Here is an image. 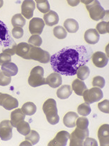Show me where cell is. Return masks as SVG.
Masks as SVG:
<instances>
[{
  "label": "cell",
  "mask_w": 109,
  "mask_h": 146,
  "mask_svg": "<svg viewBox=\"0 0 109 146\" xmlns=\"http://www.w3.org/2000/svg\"><path fill=\"white\" fill-rule=\"evenodd\" d=\"M92 50L87 46H73L62 48L51 56L50 63L54 72L66 76L76 74L80 65H86L92 57Z\"/></svg>",
  "instance_id": "obj_1"
},
{
  "label": "cell",
  "mask_w": 109,
  "mask_h": 146,
  "mask_svg": "<svg viewBox=\"0 0 109 146\" xmlns=\"http://www.w3.org/2000/svg\"><path fill=\"white\" fill-rule=\"evenodd\" d=\"M44 113L46 115L47 120L51 125H55L59 121V116L58 115L56 102L53 98L47 99L44 103L42 106Z\"/></svg>",
  "instance_id": "obj_2"
},
{
  "label": "cell",
  "mask_w": 109,
  "mask_h": 146,
  "mask_svg": "<svg viewBox=\"0 0 109 146\" xmlns=\"http://www.w3.org/2000/svg\"><path fill=\"white\" fill-rule=\"evenodd\" d=\"M51 56L49 52L44 51L40 47L34 46L30 44V49L25 59L27 60H34L41 63H47L50 61Z\"/></svg>",
  "instance_id": "obj_3"
},
{
  "label": "cell",
  "mask_w": 109,
  "mask_h": 146,
  "mask_svg": "<svg viewBox=\"0 0 109 146\" xmlns=\"http://www.w3.org/2000/svg\"><path fill=\"white\" fill-rule=\"evenodd\" d=\"M86 9L88 11L90 18L95 21L104 19L106 15L108 14V11L104 10L99 1L97 0L92 1L90 4H87Z\"/></svg>",
  "instance_id": "obj_4"
},
{
  "label": "cell",
  "mask_w": 109,
  "mask_h": 146,
  "mask_svg": "<svg viewBox=\"0 0 109 146\" xmlns=\"http://www.w3.org/2000/svg\"><path fill=\"white\" fill-rule=\"evenodd\" d=\"M30 86L37 87L46 84V80L44 78V69L41 66H36L30 71L28 80Z\"/></svg>",
  "instance_id": "obj_5"
},
{
  "label": "cell",
  "mask_w": 109,
  "mask_h": 146,
  "mask_svg": "<svg viewBox=\"0 0 109 146\" xmlns=\"http://www.w3.org/2000/svg\"><path fill=\"white\" fill-rule=\"evenodd\" d=\"M89 136V129H81L76 127V129L70 134V146L83 145L84 140Z\"/></svg>",
  "instance_id": "obj_6"
},
{
  "label": "cell",
  "mask_w": 109,
  "mask_h": 146,
  "mask_svg": "<svg viewBox=\"0 0 109 146\" xmlns=\"http://www.w3.org/2000/svg\"><path fill=\"white\" fill-rule=\"evenodd\" d=\"M84 102L87 104H92L95 102L99 101L104 96L103 91L97 87H93L90 89H87L82 95Z\"/></svg>",
  "instance_id": "obj_7"
},
{
  "label": "cell",
  "mask_w": 109,
  "mask_h": 146,
  "mask_svg": "<svg viewBox=\"0 0 109 146\" xmlns=\"http://www.w3.org/2000/svg\"><path fill=\"white\" fill-rule=\"evenodd\" d=\"M0 45L4 48H9L13 45H16V42L11 39L9 31L6 24L0 21Z\"/></svg>",
  "instance_id": "obj_8"
},
{
  "label": "cell",
  "mask_w": 109,
  "mask_h": 146,
  "mask_svg": "<svg viewBox=\"0 0 109 146\" xmlns=\"http://www.w3.org/2000/svg\"><path fill=\"white\" fill-rule=\"evenodd\" d=\"M0 106L4 109L11 110L19 106V101L16 98L7 94H1L0 95Z\"/></svg>",
  "instance_id": "obj_9"
},
{
  "label": "cell",
  "mask_w": 109,
  "mask_h": 146,
  "mask_svg": "<svg viewBox=\"0 0 109 146\" xmlns=\"http://www.w3.org/2000/svg\"><path fill=\"white\" fill-rule=\"evenodd\" d=\"M12 126L9 120H4L0 123V138L4 141H9L12 138Z\"/></svg>",
  "instance_id": "obj_10"
},
{
  "label": "cell",
  "mask_w": 109,
  "mask_h": 146,
  "mask_svg": "<svg viewBox=\"0 0 109 146\" xmlns=\"http://www.w3.org/2000/svg\"><path fill=\"white\" fill-rule=\"evenodd\" d=\"M45 22L42 18H33L30 20L29 23V31L33 35L42 34L43 29L45 27Z\"/></svg>",
  "instance_id": "obj_11"
},
{
  "label": "cell",
  "mask_w": 109,
  "mask_h": 146,
  "mask_svg": "<svg viewBox=\"0 0 109 146\" xmlns=\"http://www.w3.org/2000/svg\"><path fill=\"white\" fill-rule=\"evenodd\" d=\"M36 4L33 0H25L21 5V15L26 19L33 17V12L35 9Z\"/></svg>",
  "instance_id": "obj_12"
},
{
  "label": "cell",
  "mask_w": 109,
  "mask_h": 146,
  "mask_svg": "<svg viewBox=\"0 0 109 146\" xmlns=\"http://www.w3.org/2000/svg\"><path fill=\"white\" fill-rule=\"evenodd\" d=\"M70 138V133L66 131H60L58 132L56 136L53 140L48 143L49 146L58 145V146H65L67 144L68 141Z\"/></svg>",
  "instance_id": "obj_13"
},
{
  "label": "cell",
  "mask_w": 109,
  "mask_h": 146,
  "mask_svg": "<svg viewBox=\"0 0 109 146\" xmlns=\"http://www.w3.org/2000/svg\"><path fill=\"white\" fill-rule=\"evenodd\" d=\"M91 58L94 65L99 68H104L108 63V58L101 51H96L92 55Z\"/></svg>",
  "instance_id": "obj_14"
},
{
  "label": "cell",
  "mask_w": 109,
  "mask_h": 146,
  "mask_svg": "<svg viewBox=\"0 0 109 146\" xmlns=\"http://www.w3.org/2000/svg\"><path fill=\"white\" fill-rule=\"evenodd\" d=\"M98 138L99 140L100 145L106 146L109 144V125L103 124L98 130Z\"/></svg>",
  "instance_id": "obj_15"
},
{
  "label": "cell",
  "mask_w": 109,
  "mask_h": 146,
  "mask_svg": "<svg viewBox=\"0 0 109 146\" xmlns=\"http://www.w3.org/2000/svg\"><path fill=\"white\" fill-rule=\"evenodd\" d=\"M46 84H48L54 89L58 87L62 84L61 75L56 72L51 73L46 78Z\"/></svg>",
  "instance_id": "obj_16"
},
{
  "label": "cell",
  "mask_w": 109,
  "mask_h": 146,
  "mask_svg": "<svg viewBox=\"0 0 109 146\" xmlns=\"http://www.w3.org/2000/svg\"><path fill=\"white\" fill-rule=\"evenodd\" d=\"M84 38L89 44H96L99 41L100 35L96 29H89L84 33Z\"/></svg>",
  "instance_id": "obj_17"
},
{
  "label": "cell",
  "mask_w": 109,
  "mask_h": 146,
  "mask_svg": "<svg viewBox=\"0 0 109 146\" xmlns=\"http://www.w3.org/2000/svg\"><path fill=\"white\" fill-rule=\"evenodd\" d=\"M43 19L45 24H46L48 26H53V25H56L59 21V17L56 12L51 10L44 15Z\"/></svg>",
  "instance_id": "obj_18"
},
{
  "label": "cell",
  "mask_w": 109,
  "mask_h": 146,
  "mask_svg": "<svg viewBox=\"0 0 109 146\" xmlns=\"http://www.w3.org/2000/svg\"><path fill=\"white\" fill-rule=\"evenodd\" d=\"M25 118V115L20 108L16 109L11 113V123L13 127H16L17 124L21 121H24Z\"/></svg>",
  "instance_id": "obj_19"
},
{
  "label": "cell",
  "mask_w": 109,
  "mask_h": 146,
  "mask_svg": "<svg viewBox=\"0 0 109 146\" xmlns=\"http://www.w3.org/2000/svg\"><path fill=\"white\" fill-rule=\"evenodd\" d=\"M1 72L7 77L15 76L19 72V68L15 63H7L1 65Z\"/></svg>",
  "instance_id": "obj_20"
},
{
  "label": "cell",
  "mask_w": 109,
  "mask_h": 146,
  "mask_svg": "<svg viewBox=\"0 0 109 146\" xmlns=\"http://www.w3.org/2000/svg\"><path fill=\"white\" fill-rule=\"evenodd\" d=\"M79 117L77 113L74 112H69L65 115L63 117V124L68 128H73L76 125V120Z\"/></svg>",
  "instance_id": "obj_21"
},
{
  "label": "cell",
  "mask_w": 109,
  "mask_h": 146,
  "mask_svg": "<svg viewBox=\"0 0 109 146\" xmlns=\"http://www.w3.org/2000/svg\"><path fill=\"white\" fill-rule=\"evenodd\" d=\"M87 89L84 82L79 79H76L72 83V90L78 96H82L84 92Z\"/></svg>",
  "instance_id": "obj_22"
},
{
  "label": "cell",
  "mask_w": 109,
  "mask_h": 146,
  "mask_svg": "<svg viewBox=\"0 0 109 146\" xmlns=\"http://www.w3.org/2000/svg\"><path fill=\"white\" fill-rule=\"evenodd\" d=\"M63 27L65 30L70 33H75L79 30V24L75 20L69 18L63 23Z\"/></svg>",
  "instance_id": "obj_23"
},
{
  "label": "cell",
  "mask_w": 109,
  "mask_h": 146,
  "mask_svg": "<svg viewBox=\"0 0 109 146\" xmlns=\"http://www.w3.org/2000/svg\"><path fill=\"white\" fill-rule=\"evenodd\" d=\"M72 87L70 85H63L56 91L57 97L60 99H67L72 94Z\"/></svg>",
  "instance_id": "obj_24"
},
{
  "label": "cell",
  "mask_w": 109,
  "mask_h": 146,
  "mask_svg": "<svg viewBox=\"0 0 109 146\" xmlns=\"http://www.w3.org/2000/svg\"><path fill=\"white\" fill-rule=\"evenodd\" d=\"M30 49V44L25 42H21L16 45V54L20 57L25 59Z\"/></svg>",
  "instance_id": "obj_25"
},
{
  "label": "cell",
  "mask_w": 109,
  "mask_h": 146,
  "mask_svg": "<svg viewBox=\"0 0 109 146\" xmlns=\"http://www.w3.org/2000/svg\"><path fill=\"white\" fill-rule=\"evenodd\" d=\"M89 74H90V70H89V68L86 65H80L78 69L77 70L76 72L78 78L82 80V81H84L86 79L88 78Z\"/></svg>",
  "instance_id": "obj_26"
},
{
  "label": "cell",
  "mask_w": 109,
  "mask_h": 146,
  "mask_svg": "<svg viewBox=\"0 0 109 146\" xmlns=\"http://www.w3.org/2000/svg\"><path fill=\"white\" fill-rule=\"evenodd\" d=\"M21 110L23 112H24L25 115H28V116H31L33 115L37 111V107H36L35 104L33 102H27V103H24L22 106Z\"/></svg>",
  "instance_id": "obj_27"
},
{
  "label": "cell",
  "mask_w": 109,
  "mask_h": 146,
  "mask_svg": "<svg viewBox=\"0 0 109 146\" xmlns=\"http://www.w3.org/2000/svg\"><path fill=\"white\" fill-rule=\"evenodd\" d=\"M25 19L20 13L14 15L11 18V24L13 27H22L25 25Z\"/></svg>",
  "instance_id": "obj_28"
},
{
  "label": "cell",
  "mask_w": 109,
  "mask_h": 146,
  "mask_svg": "<svg viewBox=\"0 0 109 146\" xmlns=\"http://www.w3.org/2000/svg\"><path fill=\"white\" fill-rule=\"evenodd\" d=\"M40 135L36 131L30 130V133L25 136V141L30 142L32 145H35L40 141Z\"/></svg>",
  "instance_id": "obj_29"
},
{
  "label": "cell",
  "mask_w": 109,
  "mask_h": 146,
  "mask_svg": "<svg viewBox=\"0 0 109 146\" xmlns=\"http://www.w3.org/2000/svg\"><path fill=\"white\" fill-rule=\"evenodd\" d=\"M16 129L18 131L21 133V134L23 135V136H26L27 134L30 133V127L29 125V123L26 122L25 121H21L19 124H17L16 126Z\"/></svg>",
  "instance_id": "obj_30"
},
{
  "label": "cell",
  "mask_w": 109,
  "mask_h": 146,
  "mask_svg": "<svg viewBox=\"0 0 109 146\" xmlns=\"http://www.w3.org/2000/svg\"><path fill=\"white\" fill-rule=\"evenodd\" d=\"M37 8L42 13L46 14L47 13L50 11V6L49 4V1L47 0H44V1H41V0H37L35 2Z\"/></svg>",
  "instance_id": "obj_31"
},
{
  "label": "cell",
  "mask_w": 109,
  "mask_h": 146,
  "mask_svg": "<svg viewBox=\"0 0 109 146\" xmlns=\"http://www.w3.org/2000/svg\"><path fill=\"white\" fill-rule=\"evenodd\" d=\"M54 35L58 39H63L67 36V31L62 26H56L53 30Z\"/></svg>",
  "instance_id": "obj_32"
},
{
  "label": "cell",
  "mask_w": 109,
  "mask_h": 146,
  "mask_svg": "<svg viewBox=\"0 0 109 146\" xmlns=\"http://www.w3.org/2000/svg\"><path fill=\"white\" fill-rule=\"evenodd\" d=\"M109 23L107 21H102V22L99 23L96 25V30L98 32L99 34H108L109 33Z\"/></svg>",
  "instance_id": "obj_33"
},
{
  "label": "cell",
  "mask_w": 109,
  "mask_h": 146,
  "mask_svg": "<svg viewBox=\"0 0 109 146\" xmlns=\"http://www.w3.org/2000/svg\"><path fill=\"white\" fill-rule=\"evenodd\" d=\"M91 111H92V110H91L89 104H87L86 103H82L78 107V112L82 116H87L90 114Z\"/></svg>",
  "instance_id": "obj_34"
},
{
  "label": "cell",
  "mask_w": 109,
  "mask_h": 146,
  "mask_svg": "<svg viewBox=\"0 0 109 146\" xmlns=\"http://www.w3.org/2000/svg\"><path fill=\"white\" fill-rule=\"evenodd\" d=\"M77 127L81 129H88L89 126V120L88 119L85 117H78L76 120V125Z\"/></svg>",
  "instance_id": "obj_35"
},
{
  "label": "cell",
  "mask_w": 109,
  "mask_h": 146,
  "mask_svg": "<svg viewBox=\"0 0 109 146\" xmlns=\"http://www.w3.org/2000/svg\"><path fill=\"white\" fill-rule=\"evenodd\" d=\"M105 80L104 79V77H101V76H96V77H94L93 81H92V86L93 87L102 89L105 86Z\"/></svg>",
  "instance_id": "obj_36"
},
{
  "label": "cell",
  "mask_w": 109,
  "mask_h": 146,
  "mask_svg": "<svg viewBox=\"0 0 109 146\" xmlns=\"http://www.w3.org/2000/svg\"><path fill=\"white\" fill-rule=\"evenodd\" d=\"M28 43H29V44L34 46L39 47L42 45V39L40 35H32L29 38V39H28Z\"/></svg>",
  "instance_id": "obj_37"
},
{
  "label": "cell",
  "mask_w": 109,
  "mask_h": 146,
  "mask_svg": "<svg viewBox=\"0 0 109 146\" xmlns=\"http://www.w3.org/2000/svg\"><path fill=\"white\" fill-rule=\"evenodd\" d=\"M98 108L99 110L101 111L104 113L108 114L109 113V100H104L103 101L100 102L98 103Z\"/></svg>",
  "instance_id": "obj_38"
},
{
  "label": "cell",
  "mask_w": 109,
  "mask_h": 146,
  "mask_svg": "<svg viewBox=\"0 0 109 146\" xmlns=\"http://www.w3.org/2000/svg\"><path fill=\"white\" fill-rule=\"evenodd\" d=\"M12 36H13L16 39H21L23 36V29L22 27H16L14 28H13L12 30Z\"/></svg>",
  "instance_id": "obj_39"
},
{
  "label": "cell",
  "mask_w": 109,
  "mask_h": 146,
  "mask_svg": "<svg viewBox=\"0 0 109 146\" xmlns=\"http://www.w3.org/2000/svg\"><path fill=\"white\" fill-rule=\"evenodd\" d=\"M11 77H7L3 73V72H0V86H7L11 83Z\"/></svg>",
  "instance_id": "obj_40"
},
{
  "label": "cell",
  "mask_w": 109,
  "mask_h": 146,
  "mask_svg": "<svg viewBox=\"0 0 109 146\" xmlns=\"http://www.w3.org/2000/svg\"><path fill=\"white\" fill-rule=\"evenodd\" d=\"M11 61V58L10 55L3 52L0 54V65H2L7 63H10Z\"/></svg>",
  "instance_id": "obj_41"
},
{
  "label": "cell",
  "mask_w": 109,
  "mask_h": 146,
  "mask_svg": "<svg viewBox=\"0 0 109 146\" xmlns=\"http://www.w3.org/2000/svg\"><path fill=\"white\" fill-rule=\"evenodd\" d=\"M83 145L84 146H97L98 143L96 142V140H94V138H86V139L84 140V143H83Z\"/></svg>",
  "instance_id": "obj_42"
},
{
  "label": "cell",
  "mask_w": 109,
  "mask_h": 146,
  "mask_svg": "<svg viewBox=\"0 0 109 146\" xmlns=\"http://www.w3.org/2000/svg\"><path fill=\"white\" fill-rule=\"evenodd\" d=\"M16 45H13L12 46L9 47V48H3V53H5L10 56H13L16 54Z\"/></svg>",
  "instance_id": "obj_43"
},
{
  "label": "cell",
  "mask_w": 109,
  "mask_h": 146,
  "mask_svg": "<svg viewBox=\"0 0 109 146\" xmlns=\"http://www.w3.org/2000/svg\"><path fill=\"white\" fill-rule=\"evenodd\" d=\"M80 2L79 0H73V1H70V0H68V4H69L71 7H76L78 4Z\"/></svg>",
  "instance_id": "obj_44"
},
{
  "label": "cell",
  "mask_w": 109,
  "mask_h": 146,
  "mask_svg": "<svg viewBox=\"0 0 109 146\" xmlns=\"http://www.w3.org/2000/svg\"><path fill=\"white\" fill-rule=\"evenodd\" d=\"M20 145H28V146H30V145H32V144L30 143V142H28V141H25L23 143H21Z\"/></svg>",
  "instance_id": "obj_45"
},
{
  "label": "cell",
  "mask_w": 109,
  "mask_h": 146,
  "mask_svg": "<svg viewBox=\"0 0 109 146\" xmlns=\"http://www.w3.org/2000/svg\"><path fill=\"white\" fill-rule=\"evenodd\" d=\"M81 2L83 3V4H84L85 5H87V4H90V3L92 2V1H84V0H82V1H81Z\"/></svg>",
  "instance_id": "obj_46"
},
{
  "label": "cell",
  "mask_w": 109,
  "mask_h": 146,
  "mask_svg": "<svg viewBox=\"0 0 109 146\" xmlns=\"http://www.w3.org/2000/svg\"><path fill=\"white\" fill-rule=\"evenodd\" d=\"M3 4H4V1H3V0H0V8L2 7Z\"/></svg>",
  "instance_id": "obj_47"
},
{
  "label": "cell",
  "mask_w": 109,
  "mask_h": 146,
  "mask_svg": "<svg viewBox=\"0 0 109 146\" xmlns=\"http://www.w3.org/2000/svg\"><path fill=\"white\" fill-rule=\"evenodd\" d=\"M1 93H0V95H1Z\"/></svg>",
  "instance_id": "obj_48"
},
{
  "label": "cell",
  "mask_w": 109,
  "mask_h": 146,
  "mask_svg": "<svg viewBox=\"0 0 109 146\" xmlns=\"http://www.w3.org/2000/svg\"><path fill=\"white\" fill-rule=\"evenodd\" d=\"M1 72V71H0V72Z\"/></svg>",
  "instance_id": "obj_49"
}]
</instances>
